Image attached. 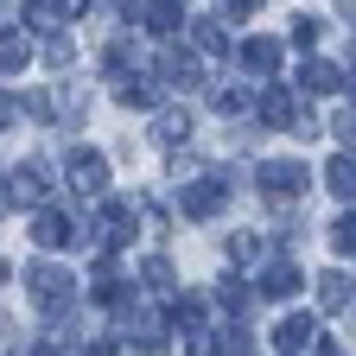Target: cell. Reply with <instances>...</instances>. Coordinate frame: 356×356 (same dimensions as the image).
Returning <instances> with one entry per match:
<instances>
[{
    "instance_id": "1",
    "label": "cell",
    "mask_w": 356,
    "mask_h": 356,
    "mask_svg": "<svg viewBox=\"0 0 356 356\" xmlns=\"http://www.w3.org/2000/svg\"><path fill=\"white\" fill-rule=\"evenodd\" d=\"M261 185H267V197H299L305 191V165L299 159H274V165H261Z\"/></svg>"
},
{
    "instance_id": "2",
    "label": "cell",
    "mask_w": 356,
    "mask_h": 356,
    "mask_svg": "<svg viewBox=\"0 0 356 356\" xmlns=\"http://www.w3.org/2000/svg\"><path fill=\"white\" fill-rule=\"evenodd\" d=\"M26 286H32V299H38V305H58L76 280L64 274V267H32V274H26Z\"/></svg>"
},
{
    "instance_id": "3",
    "label": "cell",
    "mask_w": 356,
    "mask_h": 356,
    "mask_svg": "<svg viewBox=\"0 0 356 356\" xmlns=\"http://www.w3.org/2000/svg\"><path fill=\"white\" fill-rule=\"evenodd\" d=\"M70 185H76L83 197H96V191L108 185V165H102V153H76V159H70Z\"/></svg>"
},
{
    "instance_id": "4",
    "label": "cell",
    "mask_w": 356,
    "mask_h": 356,
    "mask_svg": "<svg viewBox=\"0 0 356 356\" xmlns=\"http://www.w3.org/2000/svg\"><path fill=\"white\" fill-rule=\"evenodd\" d=\"M32 236H38V248H58V242H70V222L58 210H38L32 216Z\"/></svg>"
},
{
    "instance_id": "5",
    "label": "cell",
    "mask_w": 356,
    "mask_h": 356,
    "mask_svg": "<svg viewBox=\"0 0 356 356\" xmlns=\"http://www.w3.org/2000/svg\"><path fill=\"white\" fill-rule=\"evenodd\" d=\"M26 58H32V38L19 26H7V32H0V70H19Z\"/></svg>"
},
{
    "instance_id": "6",
    "label": "cell",
    "mask_w": 356,
    "mask_h": 356,
    "mask_svg": "<svg viewBox=\"0 0 356 356\" xmlns=\"http://www.w3.org/2000/svg\"><path fill=\"white\" fill-rule=\"evenodd\" d=\"M242 64H248V70H274V64H280V38H248V44H242Z\"/></svg>"
},
{
    "instance_id": "7",
    "label": "cell",
    "mask_w": 356,
    "mask_h": 356,
    "mask_svg": "<svg viewBox=\"0 0 356 356\" xmlns=\"http://www.w3.org/2000/svg\"><path fill=\"white\" fill-rule=\"evenodd\" d=\"M299 343H312V318L305 312H293V318L274 331V350H299Z\"/></svg>"
},
{
    "instance_id": "8",
    "label": "cell",
    "mask_w": 356,
    "mask_h": 356,
    "mask_svg": "<svg viewBox=\"0 0 356 356\" xmlns=\"http://www.w3.org/2000/svg\"><path fill=\"white\" fill-rule=\"evenodd\" d=\"M325 185H331L337 197H350V191H356V165H350V159H331V172H325Z\"/></svg>"
},
{
    "instance_id": "9",
    "label": "cell",
    "mask_w": 356,
    "mask_h": 356,
    "mask_svg": "<svg viewBox=\"0 0 356 356\" xmlns=\"http://www.w3.org/2000/svg\"><path fill=\"white\" fill-rule=\"evenodd\" d=\"M13 191H19V197H44V172H38V159H32L26 172H13Z\"/></svg>"
},
{
    "instance_id": "10",
    "label": "cell",
    "mask_w": 356,
    "mask_h": 356,
    "mask_svg": "<svg viewBox=\"0 0 356 356\" xmlns=\"http://www.w3.org/2000/svg\"><path fill=\"white\" fill-rule=\"evenodd\" d=\"M185 127H191L185 115H165V121L153 127V140H159V147H172V140H185Z\"/></svg>"
},
{
    "instance_id": "11",
    "label": "cell",
    "mask_w": 356,
    "mask_h": 356,
    "mask_svg": "<svg viewBox=\"0 0 356 356\" xmlns=\"http://www.w3.org/2000/svg\"><path fill=\"white\" fill-rule=\"evenodd\" d=\"M318 293H325V305H343V299H350V280H343V274H325Z\"/></svg>"
},
{
    "instance_id": "12",
    "label": "cell",
    "mask_w": 356,
    "mask_h": 356,
    "mask_svg": "<svg viewBox=\"0 0 356 356\" xmlns=\"http://www.w3.org/2000/svg\"><path fill=\"white\" fill-rule=\"evenodd\" d=\"M267 293H299V274H293V267H286V261L274 267V274H267Z\"/></svg>"
},
{
    "instance_id": "13",
    "label": "cell",
    "mask_w": 356,
    "mask_h": 356,
    "mask_svg": "<svg viewBox=\"0 0 356 356\" xmlns=\"http://www.w3.org/2000/svg\"><path fill=\"white\" fill-rule=\"evenodd\" d=\"M331 242H337L343 254H356V216H343V222H331Z\"/></svg>"
},
{
    "instance_id": "14",
    "label": "cell",
    "mask_w": 356,
    "mask_h": 356,
    "mask_svg": "<svg viewBox=\"0 0 356 356\" xmlns=\"http://www.w3.org/2000/svg\"><path fill=\"white\" fill-rule=\"evenodd\" d=\"M305 89H337V70H331V64H312V70H305Z\"/></svg>"
},
{
    "instance_id": "15",
    "label": "cell",
    "mask_w": 356,
    "mask_h": 356,
    "mask_svg": "<svg viewBox=\"0 0 356 356\" xmlns=\"http://www.w3.org/2000/svg\"><path fill=\"white\" fill-rule=\"evenodd\" d=\"M13 121H19V102H13V96H0V127H13Z\"/></svg>"
},
{
    "instance_id": "16",
    "label": "cell",
    "mask_w": 356,
    "mask_h": 356,
    "mask_svg": "<svg viewBox=\"0 0 356 356\" xmlns=\"http://www.w3.org/2000/svg\"><path fill=\"white\" fill-rule=\"evenodd\" d=\"M318 356H343V350H337V343H318Z\"/></svg>"
},
{
    "instance_id": "17",
    "label": "cell",
    "mask_w": 356,
    "mask_h": 356,
    "mask_svg": "<svg viewBox=\"0 0 356 356\" xmlns=\"http://www.w3.org/2000/svg\"><path fill=\"white\" fill-rule=\"evenodd\" d=\"M0 280H7V261H0Z\"/></svg>"
}]
</instances>
